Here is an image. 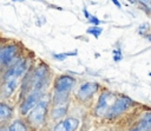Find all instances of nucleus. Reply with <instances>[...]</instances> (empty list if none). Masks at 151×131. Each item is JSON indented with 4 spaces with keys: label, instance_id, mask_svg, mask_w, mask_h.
<instances>
[{
    "label": "nucleus",
    "instance_id": "obj_1",
    "mask_svg": "<svg viewBox=\"0 0 151 131\" xmlns=\"http://www.w3.org/2000/svg\"><path fill=\"white\" fill-rule=\"evenodd\" d=\"M48 105H50V98L47 97V94H42L37 106L26 116L27 125L34 130L41 127L46 122V117L48 113Z\"/></svg>",
    "mask_w": 151,
    "mask_h": 131
},
{
    "label": "nucleus",
    "instance_id": "obj_2",
    "mask_svg": "<svg viewBox=\"0 0 151 131\" xmlns=\"http://www.w3.org/2000/svg\"><path fill=\"white\" fill-rule=\"evenodd\" d=\"M133 104H134V101L130 97H127L125 94H119L118 97H116L113 104L111 105L110 110L107 111L106 117L116 118V117L123 114L124 112H126L131 106H133Z\"/></svg>",
    "mask_w": 151,
    "mask_h": 131
},
{
    "label": "nucleus",
    "instance_id": "obj_3",
    "mask_svg": "<svg viewBox=\"0 0 151 131\" xmlns=\"http://www.w3.org/2000/svg\"><path fill=\"white\" fill-rule=\"evenodd\" d=\"M114 99H116V96L112 92H109V91L101 92L99 94L98 101H97L96 107H94V114L98 117H106L107 111L110 110Z\"/></svg>",
    "mask_w": 151,
    "mask_h": 131
},
{
    "label": "nucleus",
    "instance_id": "obj_4",
    "mask_svg": "<svg viewBox=\"0 0 151 131\" xmlns=\"http://www.w3.org/2000/svg\"><path fill=\"white\" fill-rule=\"evenodd\" d=\"M77 80L74 77L70 74H60L54 79V93H63L68 94L70 91L74 87Z\"/></svg>",
    "mask_w": 151,
    "mask_h": 131
},
{
    "label": "nucleus",
    "instance_id": "obj_5",
    "mask_svg": "<svg viewBox=\"0 0 151 131\" xmlns=\"http://www.w3.org/2000/svg\"><path fill=\"white\" fill-rule=\"evenodd\" d=\"M99 90V84L98 83H93V81H87V83H83L76 93V98L77 100L85 103L87 100H90Z\"/></svg>",
    "mask_w": 151,
    "mask_h": 131
},
{
    "label": "nucleus",
    "instance_id": "obj_6",
    "mask_svg": "<svg viewBox=\"0 0 151 131\" xmlns=\"http://www.w3.org/2000/svg\"><path fill=\"white\" fill-rule=\"evenodd\" d=\"M41 96H42L41 92H29L28 94H26L24 97V100L20 104V107H19L21 116L26 117L37 106V104H38V101H39Z\"/></svg>",
    "mask_w": 151,
    "mask_h": 131
},
{
    "label": "nucleus",
    "instance_id": "obj_7",
    "mask_svg": "<svg viewBox=\"0 0 151 131\" xmlns=\"http://www.w3.org/2000/svg\"><path fill=\"white\" fill-rule=\"evenodd\" d=\"M27 68H28L27 60H18L6 71L4 79H19L25 74Z\"/></svg>",
    "mask_w": 151,
    "mask_h": 131
},
{
    "label": "nucleus",
    "instance_id": "obj_8",
    "mask_svg": "<svg viewBox=\"0 0 151 131\" xmlns=\"http://www.w3.org/2000/svg\"><path fill=\"white\" fill-rule=\"evenodd\" d=\"M19 47L17 45L0 46V65H8L17 58Z\"/></svg>",
    "mask_w": 151,
    "mask_h": 131
},
{
    "label": "nucleus",
    "instance_id": "obj_9",
    "mask_svg": "<svg viewBox=\"0 0 151 131\" xmlns=\"http://www.w3.org/2000/svg\"><path fill=\"white\" fill-rule=\"evenodd\" d=\"M78 127H79V120L74 117H68L57 123L52 131H77Z\"/></svg>",
    "mask_w": 151,
    "mask_h": 131
},
{
    "label": "nucleus",
    "instance_id": "obj_10",
    "mask_svg": "<svg viewBox=\"0 0 151 131\" xmlns=\"http://www.w3.org/2000/svg\"><path fill=\"white\" fill-rule=\"evenodd\" d=\"M67 110H68V103L67 101H64V103H60V104H54L51 112H50L51 118L53 120H59V119H61L63 117L66 116Z\"/></svg>",
    "mask_w": 151,
    "mask_h": 131
},
{
    "label": "nucleus",
    "instance_id": "obj_11",
    "mask_svg": "<svg viewBox=\"0 0 151 131\" xmlns=\"http://www.w3.org/2000/svg\"><path fill=\"white\" fill-rule=\"evenodd\" d=\"M17 87H18V79H4V84L1 85V96L9 97Z\"/></svg>",
    "mask_w": 151,
    "mask_h": 131
},
{
    "label": "nucleus",
    "instance_id": "obj_12",
    "mask_svg": "<svg viewBox=\"0 0 151 131\" xmlns=\"http://www.w3.org/2000/svg\"><path fill=\"white\" fill-rule=\"evenodd\" d=\"M12 113H13L12 107L7 103L0 101V123H4L6 120H8L11 118Z\"/></svg>",
    "mask_w": 151,
    "mask_h": 131
},
{
    "label": "nucleus",
    "instance_id": "obj_13",
    "mask_svg": "<svg viewBox=\"0 0 151 131\" xmlns=\"http://www.w3.org/2000/svg\"><path fill=\"white\" fill-rule=\"evenodd\" d=\"M7 129L8 131H28V125L22 119H15L9 124Z\"/></svg>",
    "mask_w": 151,
    "mask_h": 131
},
{
    "label": "nucleus",
    "instance_id": "obj_14",
    "mask_svg": "<svg viewBox=\"0 0 151 131\" xmlns=\"http://www.w3.org/2000/svg\"><path fill=\"white\" fill-rule=\"evenodd\" d=\"M129 131H151V122L140 119L138 124H136L133 127H131Z\"/></svg>",
    "mask_w": 151,
    "mask_h": 131
},
{
    "label": "nucleus",
    "instance_id": "obj_15",
    "mask_svg": "<svg viewBox=\"0 0 151 131\" xmlns=\"http://www.w3.org/2000/svg\"><path fill=\"white\" fill-rule=\"evenodd\" d=\"M103 32V28L99 27V26H91L90 28H87V33L88 34H92L94 38H99V35L101 34Z\"/></svg>",
    "mask_w": 151,
    "mask_h": 131
},
{
    "label": "nucleus",
    "instance_id": "obj_16",
    "mask_svg": "<svg viewBox=\"0 0 151 131\" xmlns=\"http://www.w3.org/2000/svg\"><path fill=\"white\" fill-rule=\"evenodd\" d=\"M137 2L144 8V11L147 14L151 13V0H137Z\"/></svg>",
    "mask_w": 151,
    "mask_h": 131
},
{
    "label": "nucleus",
    "instance_id": "obj_17",
    "mask_svg": "<svg viewBox=\"0 0 151 131\" xmlns=\"http://www.w3.org/2000/svg\"><path fill=\"white\" fill-rule=\"evenodd\" d=\"M149 30H150V25H149L147 22H143V24L139 25V27L137 28V32H138L140 35H145V34H147Z\"/></svg>",
    "mask_w": 151,
    "mask_h": 131
},
{
    "label": "nucleus",
    "instance_id": "obj_18",
    "mask_svg": "<svg viewBox=\"0 0 151 131\" xmlns=\"http://www.w3.org/2000/svg\"><path fill=\"white\" fill-rule=\"evenodd\" d=\"M77 54V51H73V52H67V53H58V54H53V58L55 60H64L66 59L68 55H76Z\"/></svg>",
    "mask_w": 151,
    "mask_h": 131
},
{
    "label": "nucleus",
    "instance_id": "obj_19",
    "mask_svg": "<svg viewBox=\"0 0 151 131\" xmlns=\"http://www.w3.org/2000/svg\"><path fill=\"white\" fill-rule=\"evenodd\" d=\"M123 59V53H122V51H120V48H116L114 51H113V60L114 61H120Z\"/></svg>",
    "mask_w": 151,
    "mask_h": 131
},
{
    "label": "nucleus",
    "instance_id": "obj_20",
    "mask_svg": "<svg viewBox=\"0 0 151 131\" xmlns=\"http://www.w3.org/2000/svg\"><path fill=\"white\" fill-rule=\"evenodd\" d=\"M88 21H90L91 24H93V26H99V24H100V20H99L97 17H93V15H91V17L88 18Z\"/></svg>",
    "mask_w": 151,
    "mask_h": 131
},
{
    "label": "nucleus",
    "instance_id": "obj_21",
    "mask_svg": "<svg viewBox=\"0 0 151 131\" xmlns=\"http://www.w3.org/2000/svg\"><path fill=\"white\" fill-rule=\"evenodd\" d=\"M83 12H84V15H85V18H86V19H88V18L91 17V15H90V13L87 12V9H86V8H84V11H83Z\"/></svg>",
    "mask_w": 151,
    "mask_h": 131
},
{
    "label": "nucleus",
    "instance_id": "obj_22",
    "mask_svg": "<svg viewBox=\"0 0 151 131\" xmlns=\"http://www.w3.org/2000/svg\"><path fill=\"white\" fill-rule=\"evenodd\" d=\"M111 1H112V2H113V4H114L117 7H118V8H120V7H122V5H120V2H119L118 0H111Z\"/></svg>",
    "mask_w": 151,
    "mask_h": 131
},
{
    "label": "nucleus",
    "instance_id": "obj_23",
    "mask_svg": "<svg viewBox=\"0 0 151 131\" xmlns=\"http://www.w3.org/2000/svg\"><path fill=\"white\" fill-rule=\"evenodd\" d=\"M144 37H145V38H146L149 41H151V33H147V34H145Z\"/></svg>",
    "mask_w": 151,
    "mask_h": 131
},
{
    "label": "nucleus",
    "instance_id": "obj_24",
    "mask_svg": "<svg viewBox=\"0 0 151 131\" xmlns=\"http://www.w3.org/2000/svg\"><path fill=\"white\" fill-rule=\"evenodd\" d=\"M0 131H8V129L5 126H0Z\"/></svg>",
    "mask_w": 151,
    "mask_h": 131
},
{
    "label": "nucleus",
    "instance_id": "obj_25",
    "mask_svg": "<svg viewBox=\"0 0 151 131\" xmlns=\"http://www.w3.org/2000/svg\"><path fill=\"white\" fill-rule=\"evenodd\" d=\"M13 1H24V0H13Z\"/></svg>",
    "mask_w": 151,
    "mask_h": 131
},
{
    "label": "nucleus",
    "instance_id": "obj_26",
    "mask_svg": "<svg viewBox=\"0 0 151 131\" xmlns=\"http://www.w3.org/2000/svg\"><path fill=\"white\" fill-rule=\"evenodd\" d=\"M149 76H150V77H151V72H149Z\"/></svg>",
    "mask_w": 151,
    "mask_h": 131
}]
</instances>
